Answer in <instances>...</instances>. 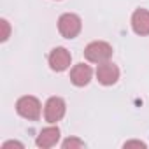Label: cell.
I'll list each match as a JSON object with an SVG mask.
<instances>
[{
    "label": "cell",
    "instance_id": "cell-7",
    "mask_svg": "<svg viewBox=\"0 0 149 149\" xmlns=\"http://www.w3.org/2000/svg\"><path fill=\"white\" fill-rule=\"evenodd\" d=\"M93 77V70L90 65L86 63H77V65H74V68L70 70V81L74 86H86Z\"/></svg>",
    "mask_w": 149,
    "mask_h": 149
},
{
    "label": "cell",
    "instance_id": "cell-10",
    "mask_svg": "<svg viewBox=\"0 0 149 149\" xmlns=\"http://www.w3.org/2000/svg\"><path fill=\"white\" fill-rule=\"evenodd\" d=\"M61 147L63 149H81V147H84V142L77 137H68V139L63 140Z\"/></svg>",
    "mask_w": 149,
    "mask_h": 149
},
{
    "label": "cell",
    "instance_id": "cell-1",
    "mask_svg": "<svg viewBox=\"0 0 149 149\" xmlns=\"http://www.w3.org/2000/svg\"><path fill=\"white\" fill-rule=\"evenodd\" d=\"M112 56V46L104 40H95L90 42L84 49V58L91 63H104L109 61Z\"/></svg>",
    "mask_w": 149,
    "mask_h": 149
},
{
    "label": "cell",
    "instance_id": "cell-9",
    "mask_svg": "<svg viewBox=\"0 0 149 149\" xmlns=\"http://www.w3.org/2000/svg\"><path fill=\"white\" fill-rule=\"evenodd\" d=\"M132 28L137 35H149V11L137 9L132 14Z\"/></svg>",
    "mask_w": 149,
    "mask_h": 149
},
{
    "label": "cell",
    "instance_id": "cell-8",
    "mask_svg": "<svg viewBox=\"0 0 149 149\" xmlns=\"http://www.w3.org/2000/svg\"><path fill=\"white\" fill-rule=\"evenodd\" d=\"M60 140V128L58 126H47L44 130H40V133L37 135V147H42V149H47V147H53L56 146Z\"/></svg>",
    "mask_w": 149,
    "mask_h": 149
},
{
    "label": "cell",
    "instance_id": "cell-5",
    "mask_svg": "<svg viewBox=\"0 0 149 149\" xmlns=\"http://www.w3.org/2000/svg\"><path fill=\"white\" fill-rule=\"evenodd\" d=\"M97 79L104 86H112L119 79V68L114 63H111V61L98 63V67H97Z\"/></svg>",
    "mask_w": 149,
    "mask_h": 149
},
{
    "label": "cell",
    "instance_id": "cell-2",
    "mask_svg": "<svg viewBox=\"0 0 149 149\" xmlns=\"http://www.w3.org/2000/svg\"><path fill=\"white\" fill-rule=\"evenodd\" d=\"M16 111L21 118H25L28 121H37L40 118L42 105H40L39 98H35L32 95H25L16 102Z\"/></svg>",
    "mask_w": 149,
    "mask_h": 149
},
{
    "label": "cell",
    "instance_id": "cell-12",
    "mask_svg": "<svg viewBox=\"0 0 149 149\" xmlns=\"http://www.w3.org/2000/svg\"><path fill=\"white\" fill-rule=\"evenodd\" d=\"M9 147H18V149H23V144L21 142H16V140H9L2 146V149H9Z\"/></svg>",
    "mask_w": 149,
    "mask_h": 149
},
{
    "label": "cell",
    "instance_id": "cell-3",
    "mask_svg": "<svg viewBox=\"0 0 149 149\" xmlns=\"http://www.w3.org/2000/svg\"><path fill=\"white\" fill-rule=\"evenodd\" d=\"M81 28H83V21H81V18L77 14H74V13H65L58 19V32L65 39L77 37Z\"/></svg>",
    "mask_w": 149,
    "mask_h": 149
},
{
    "label": "cell",
    "instance_id": "cell-4",
    "mask_svg": "<svg viewBox=\"0 0 149 149\" xmlns=\"http://www.w3.org/2000/svg\"><path fill=\"white\" fill-rule=\"evenodd\" d=\"M65 111H67V105H65V100L60 98V97H51L46 105H44V119L51 125L58 123L63 116H65Z\"/></svg>",
    "mask_w": 149,
    "mask_h": 149
},
{
    "label": "cell",
    "instance_id": "cell-13",
    "mask_svg": "<svg viewBox=\"0 0 149 149\" xmlns=\"http://www.w3.org/2000/svg\"><path fill=\"white\" fill-rule=\"evenodd\" d=\"M125 147H146V144L140 140H130V142H125Z\"/></svg>",
    "mask_w": 149,
    "mask_h": 149
},
{
    "label": "cell",
    "instance_id": "cell-11",
    "mask_svg": "<svg viewBox=\"0 0 149 149\" xmlns=\"http://www.w3.org/2000/svg\"><path fill=\"white\" fill-rule=\"evenodd\" d=\"M0 26H2V37L0 39H2V42H6L11 35V26L7 23V19H0Z\"/></svg>",
    "mask_w": 149,
    "mask_h": 149
},
{
    "label": "cell",
    "instance_id": "cell-6",
    "mask_svg": "<svg viewBox=\"0 0 149 149\" xmlns=\"http://www.w3.org/2000/svg\"><path fill=\"white\" fill-rule=\"evenodd\" d=\"M70 61H72V56L70 53L65 49V47H54L51 53H49V67L54 70V72H63L70 67Z\"/></svg>",
    "mask_w": 149,
    "mask_h": 149
}]
</instances>
